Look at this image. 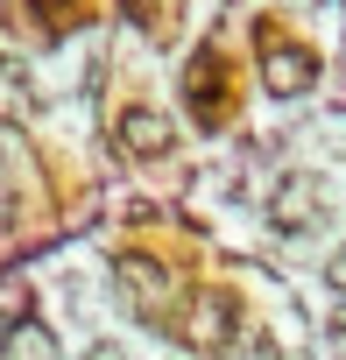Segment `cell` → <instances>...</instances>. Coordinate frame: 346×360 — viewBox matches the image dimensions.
I'll return each instance as SVG.
<instances>
[{
	"label": "cell",
	"mask_w": 346,
	"mask_h": 360,
	"mask_svg": "<svg viewBox=\"0 0 346 360\" xmlns=\"http://www.w3.org/2000/svg\"><path fill=\"white\" fill-rule=\"evenodd\" d=\"M113 283H120V304L141 325H169V311H177V283H169L148 255H120L113 262Z\"/></svg>",
	"instance_id": "6da1fadb"
},
{
	"label": "cell",
	"mask_w": 346,
	"mask_h": 360,
	"mask_svg": "<svg viewBox=\"0 0 346 360\" xmlns=\"http://www.w3.org/2000/svg\"><path fill=\"white\" fill-rule=\"evenodd\" d=\"M318 219H325V176L290 169L283 184L269 191V226H276V233H311Z\"/></svg>",
	"instance_id": "7a4b0ae2"
},
{
	"label": "cell",
	"mask_w": 346,
	"mask_h": 360,
	"mask_svg": "<svg viewBox=\"0 0 346 360\" xmlns=\"http://www.w3.org/2000/svg\"><path fill=\"white\" fill-rule=\"evenodd\" d=\"M177 339L191 353H226L233 346V297L226 290H198L184 304V318H177Z\"/></svg>",
	"instance_id": "3957f363"
},
{
	"label": "cell",
	"mask_w": 346,
	"mask_h": 360,
	"mask_svg": "<svg viewBox=\"0 0 346 360\" xmlns=\"http://www.w3.org/2000/svg\"><path fill=\"white\" fill-rule=\"evenodd\" d=\"M311 78H318V57H311L304 43H290V36L262 29V85L290 99V92H311Z\"/></svg>",
	"instance_id": "277c9868"
},
{
	"label": "cell",
	"mask_w": 346,
	"mask_h": 360,
	"mask_svg": "<svg viewBox=\"0 0 346 360\" xmlns=\"http://www.w3.org/2000/svg\"><path fill=\"white\" fill-rule=\"evenodd\" d=\"M113 141L134 155V162H155V155H169V141H177V127H169L155 106H127L120 120H113Z\"/></svg>",
	"instance_id": "5b68a950"
},
{
	"label": "cell",
	"mask_w": 346,
	"mask_h": 360,
	"mask_svg": "<svg viewBox=\"0 0 346 360\" xmlns=\"http://www.w3.org/2000/svg\"><path fill=\"white\" fill-rule=\"evenodd\" d=\"M0 360H57V332L43 318H15L8 339H0Z\"/></svg>",
	"instance_id": "8992f818"
},
{
	"label": "cell",
	"mask_w": 346,
	"mask_h": 360,
	"mask_svg": "<svg viewBox=\"0 0 346 360\" xmlns=\"http://www.w3.org/2000/svg\"><path fill=\"white\" fill-rule=\"evenodd\" d=\"M191 99H198V120H205V127L226 113V106H219V57H198V64H191Z\"/></svg>",
	"instance_id": "52a82bcc"
},
{
	"label": "cell",
	"mask_w": 346,
	"mask_h": 360,
	"mask_svg": "<svg viewBox=\"0 0 346 360\" xmlns=\"http://www.w3.org/2000/svg\"><path fill=\"white\" fill-rule=\"evenodd\" d=\"M325 339H332V353H339V360H346V304H339V311H332V325H325Z\"/></svg>",
	"instance_id": "ba28073f"
},
{
	"label": "cell",
	"mask_w": 346,
	"mask_h": 360,
	"mask_svg": "<svg viewBox=\"0 0 346 360\" xmlns=\"http://www.w3.org/2000/svg\"><path fill=\"white\" fill-rule=\"evenodd\" d=\"M325 276H332V290H339V304H346V248L332 255V269H325Z\"/></svg>",
	"instance_id": "9c48e42d"
},
{
	"label": "cell",
	"mask_w": 346,
	"mask_h": 360,
	"mask_svg": "<svg viewBox=\"0 0 346 360\" xmlns=\"http://www.w3.org/2000/svg\"><path fill=\"white\" fill-rule=\"evenodd\" d=\"M85 360H127V353H120V346H113V339H99V346H92V353H85Z\"/></svg>",
	"instance_id": "30bf717a"
}]
</instances>
